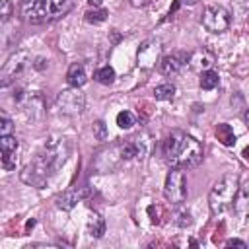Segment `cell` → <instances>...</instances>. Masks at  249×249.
<instances>
[{
    "mask_svg": "<svg viewBox=\"0 0 249 249\" xmlns=\"http://www.w3.org/2000/svg\"><path fill=\"white\" fill-rule=\"evenodd\" d=\"M68 154H70V144L66 138H51L35 156V160L23 167L19 175L21 181L41 189L49 181V177L56 173V169L66 161Z\"/></svg>",
    "mask_w": 249,
    "mask_h": 249,
    "instance_id": "6da1fadb",
    "label": "cell"
},
{
    "mask_svg": "<svg viewBox=\"0 0 249 249\" xmlns=\"http://www.w3.org/2000/svg\"><path fill=\"white\" fill-rule=\"evenodd\" d=\"M202 144L183 132V130H173L165 136L163 140V160L167 161L169 167H177V169H191L196 167L202 161Z\"/></svg>",
    "mask_w": 249,
    "mask_h": 249,
    "instance_id": "7a4b0ae2",
    "label": "cell"
},
{
    "mask_svg": "<svg viewBox=\"0 0 249 249\" xmlns=\"http://www.w3.org/2000/svg\"><path fill=\"white\" fill-rule=\"evenodd\" d=\"M74 8L72 0H21V18L27 23H47L60 19Z\"/></svg>",
    "mask_w": 249,
    "mask_h": 249,
    "instance_id": "3957f363",
    "label": "cell"
},
{
    "mask_svg": "<svg viewBox=\"0 0 249 249\" xmlns=\"http://www.w3.org/2000/svg\"><path fill=\"white\" fill-rule=\"evenodd\" d=\"M237 189H239V177L235 173H228L222 179H218L208 195L210 212L214 216H218V214H224L226 210H230L233 206Z\"/></svg>",
    "mask_w": 249,
    "mask_h": 249,
    "instance_id": "277c9868",
    "label": "cell"
},
{
    "mask_svg": "<svg viewBox=\"0 0 249 249\" xmlns=\"http://www.w3.org/2000/svg\"><path fill=\"white\" fill-rule=\"evenodd\" d=\"M187 195H189V189H187V177H185L183 169L171 167V171L167 173L165 183H163L165 200L171 202L173 206H179L187 200Z\"/></svg>",
    "mask_w": 249,
    "mask_h": 249,
    "instance_id": "5b68a950",
    "label": "cell"
},
{
    "mask_svg": "<svg viewBox=\"0 0 249 249\" xmlns=\"http://www.w3.org/2000/svg\"><path fill=\"white\" fill-rule=\"evenodd\" d=\"M230 21H231L230 12L220 4L206 6L202 12V25L210 33H224L230 27Z\"/></svg>",
    "mask_w": 249,
    "mask_h": 249,
    "instance_id": "8992f818",
    "label": "cell"
},
{
    "mask_svg": "<svg viewBox=\"0 0 249 249\" xmlns=\"http://www.w3.org/2000/svg\"><path fill=\"white\" fill-rule=\"evenodd\" d=\"M31 64V54L27 51H16L14 54H10V58L4 62L2 72H0V84L6 88L10 82H14L27 66Z\"/></svg>",
    "mask_w": 249,
    "mask_h": 249,
    "instance_id": "52a82bcc",
    "label": "cell"
},
{
    "mask_svg": "<svg viewBox=\"0 0 249 249\" xmlns=\"http://www.w3.org/2000/svg\"><path fill=\"white\" fill-rule=\"evenodd\" d=\"M56 107L62 115H80L86 107V95L80 91V88H68V89H62L58 95H56Z\"/></svg>",
    "mask_w": 249,
    "mask_h": 249,
    "instance_id": "ba28073f",
    "label": "cell"
},
{
    "mask_svg": "<svg viewBox=\"0 0 249 249\" xmlns=\"http://www.w3.org/2000/svg\"><path fill=\"white\" fill-rule=\"evenodd\" d=\"M123 161H124V160H123V156H121V146H119V142H115V144H111L109 148H105V150H101V152L97 154L93 165H95V169H97L99 173H109V171L117 169Z\"/></svg>",
    "mask_w": 249,
    "mask_h": 249,
    "instance_id": "9c48e42d",
    "label": "cell"
},
{
    "mask_svg": "<svg viewBox=\"0 0 249 249\" xmlns=\"http://www.w3.org/2000/svg\"><path fill=\"white\" fill-rule=\"evenodd\" d=\"M160 53H161V43H160L158 39H146V41L140 45L138 54H136L138 66L144 68V70L154 68V66L160 62V58H161Z\"/></svg>",
    "mask_w": 249,
    "mask_h": 249,
    "instance_id": "30bf717a",
    "label": "cell"
},
{
    "mask_svg": "<svg viewBox=\"0 0 249 249\" xmlns=\"http://www.w3.org/2000/svg\"><path fill=\"white\" fill-rule=\"evenodd\" d=\"M189 64V53H171L160 58L158 62V70L163 76H175L179 74L185 66Z\"/></svg>",
    "mask_w": 249,
    "mask_h": 249,
    "instance_id": "8fae6325",
    "label": "cell"
},
{
    "mask_svg": "<svg viewBox=\"0 0 249 249\" xmlns=\"http://www.w3.org/2000/svg\"><path fill=\"white\" fill-rule=\"evenodd\" d=\"M214 62H216L214 53L204 49V47H200V49L189 53V64L187 66L191 70H195V72H206V70H210L214 66Z\"/></svg>",
    "mask_w": 249,
    "mask_h": 249,
    "instance_id": "7c38bea8",
    "label": "cell"
},
{
    "mask_svg": "<svg viewBox=\"0 0 249 249\" xmlns=\"http://www.w3.org/2000/svg\"><path fill=\"white\" fill-rule=\"evenodd\" d=\"M89 195V191L88 189H72V191H66V193H62V195H58L56 196V206L60 208V210H72L82 198H86Z\"/></svg>",
    "mask_w": 249,
    "mask_h": 249,
    "instance_id": "4fadbf2b",
    "label": "cell"
},
{
    "mask_svg": "<svg viewBox=\"0 0 249 249\" xmlns=\"http://www.w3.org/2000/svg\"><path fill=\"white\" fill-rule=\"evenodd\" d=\"M233 210L241 218H249V179L243 185H239L235 200H233Z\"/></svg>",
    "mask_w": 249,
    "mask_h": 249,
    "instance_id": "5bb4252c",
    "label": "cell"
},
{
    "mask_svg": "<svg viewBox=\"0 0 249 249\" xmlns=\"http://www.w3.org/2000/svg\"><path fill=\"white\" fill-rule=\"evenodd\" d=\"M66 82L72 88H82L88 82V70L84 62H74L66 72Z\"/></svg>",
    "mask_w": 249,
    "mask_h": 249,
    "instance_id": "9a60e30c",
    "label": "cell"
},
{
    "mask_svg": "<svg viewBox=\"0 0 249 249\" xmlns=\"http://www.w3.org/2000/svg\"><path fill=\"white\" fill-rule=\"evenodd\" d=\"M86 230L91 237H101L105 233V220L101 218V214L97 212H89L88 222H86Z\"/></svg>",
    "mask_w": 249,
    "mask_h": 249,
    "instance_id": "2e32d148",
    "label": "cell"
},
{
    "mask_svg": "<svg viewBox=\"0 0 249 249\" xmlns=\"http://www.w3.org/2000/svg\"><path fill=\"white\" fill-rule=\"evenodd\" d=\"M216 138H218L220 144H224V146H228V148L235 144V132H233V128H231L228 123H220V124L216 126Z\"/></svg>",
    "mask_w": 249,
    "mask_h": 249,
    "instance_id": "e0dca14e",
    "label": "cell"
},
{
    "mask_svg": "<svg viewBox=\"0 0 249 249\" xmlns=\"http://www.w3.org/2000/svg\"><path fill=\"white\" fill-rule=\"evenodd\" d=\"M175 91H177L175 86L171 82H165V84H160V86L154 88V97L158 101H169V99L175 97Z\"/></svg>",
    "mask_w": 249,
    "mask_h": 249,
    "instance_id": "ac0fdd59",
    "label": "cell"
},
{
    "mask_svg": "<svg viewBox=\"0 0 249 249\" xmlns=\"http://www.w3.org/2000/svg\"><path fill=\"white\" fill-rule=\"evenodd\" d=\"M198 84H200L202 89H214V88L220 84V76H218V72H214V70L200 72V80H198Z\"/></svg>",
    "mask_w": 249,
    "mask_h": 249,
    "instance_id": "d6986e66",
    "label": "cell"
},
{
    "mask_svg": "<svg viewBox=\"0 0 249 249\" xmlns=\"http://www.w3.org/2000/svg\"><path fill=\"white\" fill-rule=\"evenodd\" d=\"M93 78H95V82H99V84H103V86H109V84L115 82V70H113L109 64H107V66H101V68L95 70Z\"/></svg>",
    "mask_w": 249,
    "mask_h": 249,
    "instance_id": "ffe728a7",
    "label": "cell"
},
{
    "mask_svg": "<svg viewBox=\"0 0 249 249\" xmlns=\"http://www.w3.org/2000/svg\"><path fill=\"white\" fill-rule=\"evenodd\" d=\"M107 16H109V12H107V10H103L101 6H99V8H91V10H88V12L84 14L86 21H88V23H93V25L103 23V21L107 19Z\"/></svg>",
    "mask_w": 249,
    "mask_h": 249,
    "instance_id": "44dd1931",
    "label": "cell"
},
{
    "mask_svg": "<svg viewBox=\"0 0 249 249\" xmlns=\"http://www.w3.org/2000/svg\"><path fill=\"white\" fill-rule=\"evenodd\" d=\"M18 148H19V142H18V138L14 134L0 136V152L2 154H6V152H18Z\"/></svg>",
    "mask_w": 249,
    "mask_h": 249,
    "instance_id": "7402d4cb",
    "label": "cell"
},
{
    "mask_svg": "<svg viewBox=\"0 0 249 249\" xmlns=\"http://www.w3.org/2000/svg\"><path fill=\"white\" fill-rule=\"evenodd\" d=\"M117 124L119 128H132L136 124V117L130 111H121L117 113Z\"/></svg>",
    "mask_w": 249,
    "mask_h": 249,
    "instance_id": "603a6c76",
    "label": "cell"
},
{
    "mask_svg": "<svg viewBox=\"0 0 249 249\" xmlns=\"http://www.w3.org/2000/svg\"><path fill=\"white\" fill-rule=\"evenodd\" d=\"M91 130H93V138L99 142H105L109 138V130H107V124L103 121H95L91 124Z\"/></svg>",
    "mask_w": 249,
    "mask_h": 249,
    "instance_id": "cb8c5ba5",
    "label": "cell"
},
{
    "mask_svg": "<svg viewBox=\"0 0 249 249\" xmlns=\"http://www.w3.org/2000/svg\"><path fill=\"white\" fill-rule=\"evenodd\" d=\"M18 152H6V154H2V167L6 169V171H12V169H16V163H18V156H16Z\"/></svg>",
    "mask_w": 249,
    "mask_h": 249,
    "instance_id": "d4e9b609",
    "label": "cell"
},
{
    "mask_svg": "<svg viewBox=\"0 0 249 249\" xmlns=\"http://www.w3.org/2000/svg\"><path fill=\"white\" fill-rule=\"evenodd\" d=\"M12 12H14L12 2H10V0H0V19H2V23L10 19Z\"/></svg>",
    "mask_w": 249,
    "mask_h": 249,
    "instance_id": "484cf974",
    "label": "cell"
},
{
    "mask_svg": "<svg viewBox=\"0 0 249 249\" xmlns=\"http://www.w3.org/2000/svg\"><path fill=\"white\" fill-rule=\"evenodd\" d=\"M12 130H14V123H12V119H8L6 115H0V136H4V134H12Z\"/></svg>",
    "mask_w": 249,
    "mask_h": 249,
    "instance_id": "4316f807",
    "label": "cell"
},
{
    "mask_svg": "<svg viewBox=\"0 0 249 249\" xmlns=\"http://www.w3.org/2000/svg\"><path fill=\"white\" fill-rule=\"evenodd\" d=\"M177 216H179V220H177V224H179V226H183V228H185V226H189V224H191V214H189V212H181V214H177Z\"/></svg>",
    "mask_w": 249,
    "mask_h": 249,
    "instance_id": "83f0119b",
    "label": "cell"
},
{
    "mask_svg": "<svg viewBox=\"0 0 249 249\" xmlns=\"http://www.w3.org/2000/svg\"><path fill=\"white\" fill-rule=\"evenodd\" d=\"M226 247H241V249H245L247 243L241 241V239H228V241H226Z\"/></svg>",
    "mask_w": 249,
    "mask_h": 249,
    "instance_id": "f1b7e54d",
    "label": "cell"
},
{
    "mask_svg": "<svg viewBox=\"0 0 249 249\" xmlns=\"http://www.w3.org/2000/svg\"><path fill=\"white\" fill-rule=\"evenodd\" d=\"M130 4H132L134 8H144V6L152 4V0H130Z\"/></svg>",
    "mask_w": 249,
    "mask_h": 249,
    "instance_id": "f546056e",
    "label": "cell"
},
{
    "mask_svg": "<svg viewBox=\"0 0 249 249\" xmlns=\"http://www.w3.org/2000/svg\"><path fill=\"white\" fill-rule=\"evenodd\" d=\"M88 2H89V6H93V8H99L103 0H88Z\"/></svg>",
    "mask_w": 249,
    "mask_h": 249,
    "instance_id": "4dcf8cb0",
    "label": "cell"
},
{
    "mask_svg": "<svg viewBox=\"0 0 249 249\" xmlns=\"http://www.w3.org/2000/svg\"><path fill=\"white\" fill-rule=\"evenodd\" d=\"M241 156H243V160H247V161H249V146L243 150V154H241Z\"/></svg>",
    "mask_w": 249,
    "mask_h": 249,
    "instance_id": "1f68e13d",
    "label": "cell"
},
{
    "mask_svg": "<svg viewBox=\"0 0 249 249\" xmlns=\"http://www.w3.org/2000/svg\"><path fill=\"white\" fill-rule=\"evenodd\" d=\"M243 119H245V124H247V126H249V109H247V111H245V115H243Z\"/></svg>",
    "mask_w": 249,
    "mask_h": 249,
    "instance_id": "d6a6232c",
    "label": "cell"
},
{
    "mask_svg": "<svg viewBox=\"0 0 249 249\" xmlns=\"http://www.w3.org/2000/svg\"><path fill=\"white\" fill-rule=\"evenodd\" d=\"M183 2H185V4H191V6H193V4H196L198 0H183Z\"/></svg>",
    "mask_w": 249,
    "mask_h": 249,
    "instance_id": "836d02e7",
    "label": "cell"
}]
</instances>
